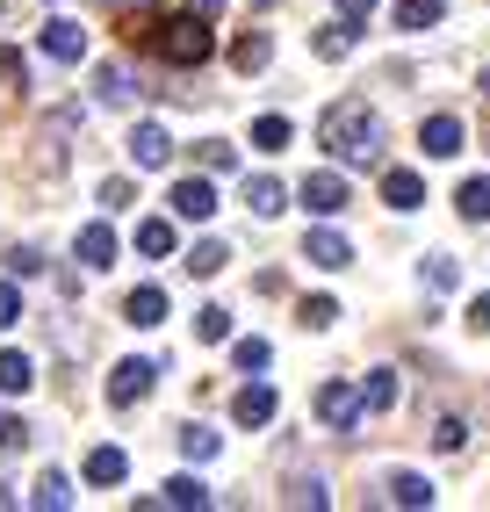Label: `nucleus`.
<instances>
[{"label":"nucleus","mask_w":490,"mask_h":512,"mask_svg":"<svg viewBox=\"0 0 490 512\" xmlns=\"http://www.w3.org/2000/svg\"><path fill=\"white\" fill-rule=\"evenodd\" d=\"M152 375H159L152 361H116V368H109V404H116V412H130V404L152 390Z\"/></svg>","instance_id":"423d86ee"},{"label":"nucleus","mask_w":490,"mask_h":512,"mask_svg":"<svg viewBox=\"0 0 490 512\" xmlns=\"http://www.w3.org/2000/svg\"><path fill=\"white\" fill-rule=\"evenodd\" d=\"M267 58H274V44L260 37V29H245V37L231 44V65H238V73H260V65H267Z\"/></svg>","instance_id":"b1692460"},{"label":"nucleus","mask_w":490,"mask_h":512,"mask_svg":"<svg viewBox=\"0 0 490 512\" xmlns=\"http://www.w3.org/2000/svg\"><path fill=\"white\" fill-rule=\"evenodd\" d=\"M130 159L145 166V174H159V166L173 159V138H166L159 123H137V130H130Z\"/></svg>","instance_id":"9d476101"},{"label":"nucleus","mask_w":490,"mask_h":512,"mask_svg":"<svg viewBox=\"0 0 490 512\" xmlns=\"http://www.w3.org/2000/svg\"><path fill=\"white\" fill-rule=\"evenodd\" d=\"M37 44H44V58H58V65H80V58H87V29H80L73 15H51Z\"/></svg>","instance_id":"20e7f679"},{"label":"nucleus","mask_w":490,"mask_h":512,"mask_svg":"<svg viewBox=\"0 0 490 512\" xmlns=\"http://www.w3.org/2000/svg\"><path fill=\"white\" fill-rule=\"evenodd\" d=\"M303 260L325 267V275H339V267H354V246H346L339 231H310V238H303Z\"/></svg>","instance_id":"6e6552de"},{"label":"nucleus","mask_w":490,"mask_h":512,"mask_svg":"<svg viewBox=\"0 0 490 512\" xmlns=\"http://www.w3.org/2000/svg\"><path fill=\"white\" fill-rule=\"evenodd\" d=\"M469 332H490V289H483V296L469 303Z\"/></svg>","instance_id":"79ce46f5"},{"label":"nucleus","mask_w":490,"mask_h":512,"mask_svg":"<svg viewBox=\"0 0 490 512\" xmlns=\"http://www.w3.org/2000/svg\"><path fill=\"white\" fill-rule=\"evenodd\" d=\"M123 476H130V455H123V448H94V455H87V484L109 491V484H123Z\"/></svg>","instance_id":"f3484780"},{"label":"nucleus","mask_w":490,"mask_h":512,"mask_svg":"<svg viewBox=\"0 0 490 512\" xmlns=\"http://www.w3.org/2000/svg\"><path fill=\"white\" fill-rule=\"evenodd\" d=\"M130 195H137V188H130L123 174H116V181H101V210H130Z\"/></svg>","instance_id":"4c0bfd02"},{"label":"nucleus","mask_w":490,"mask_h":512,"mask_svg":"<svg viewBox=\"0 0 490 512\" xmlns=\"http://www.w3.org/2000/svg\"><path fill=\"white\" fill-rule=\"evenodd\" d=\"M73 253H80V267H116V231L109 224H80Z\"/></svg>","instance_id":"9b49d317"},{"label":"nucleus","mask_w":490,"mask_h":512,"mask_svg":"<svg viewBox=\"0 0 490 512\" xmlns=\"http://www.w3.org/2000/svg\"><path fill=\"white\" fill-rule=\"evenodd\" d=\"M433 22H447V0H397V29H433Z\"/></svg>","instance_id":"6ab92c4d"},{"label":"nucleus","mask_w":490,"mask_h":512,"mask_svg":"<svg viewBox=\"0 0 490 512\" xmlns=\"http://www.w3.org/2000/svg\"><path fill=\"white\" fill-rule=\"evenodd\" d=\"M231 361H238L245 375H260V368L274 361V347H267V339H238V347H231Z\"/></svg>","instance_id":"2f4dec72"},{"label":"nucleus","mask_w":490,"mask_h":512,"mask_svg":"<svg viewBox=\"0 0 490 512\" xmlns=\"http://www.w3.org/2000/svg\"><path fill=\"white\" fill-rule=\"evenodd\" d=\"M483 94H490V73H483Z\"/></svg>","instance_id":"de8ad7c7"},{"label":"nucleus","mask_w":490,"mask_h":512,"mask_svg":"<svg viewBox=\"0 0 490 512\" xmlns=\"http://www.w3.org/2000/svg\"><path fill=\"white\" fill-rule=\"evenodd\" d=\"M318 138L346 159V166H382V123L368 101H332V109L318 116Z\"/></svg>","instance_id":"f257e3e1"},{"label":"nucleus","mask_w":490,"mask_h":512,"mask_svg":"<svg viewBox=\"0 0 490 512\" xmlns=\"http://www.w3.org/2000/svg\"><path fill=\"white\" fill-rule=\"evenodd\" d=\"M231 419H238V426H267V419H274V390H267V383H245V390L231 397Z\"/></svg>","instance_id":"ddd939ff"},{"label":"nucleus","mask_w":490,"mask_h":512,"mask_svg":"<svg viewBox=\"0 0 490 512\" xmlns=\"http://www.w3.org/2000/svg\"><path fill=\"white\" fill-rule=\"evenodd\" d=\"M123 318H130V325H145V332L166 325V289H152V282H145V289H130V296H123Z\"/></svg>","instance_id":"4468645a"},{"label":"nucleus","mask_w":490,"mask_h":512,"mask_svg":"<svg viewBox=\"0 0 490 512\" xmlns=\"http://www.w3.org/2000/svg\"><path fill=\"white\" fill-rule=\"evenodd\" d=\"M173 217H188V224H209V217H217V188H209L202 174H188V181H173Z\"/></svg>","instance_id":"39448f33"},{"label":"nucleus","mask_w":490,"mask_h":512,"mask_svg":"<svg viewBox=\"0 0 490 512\" xmlns=\"http://www.w3.org/2000/svg\"><path fill=\"white\" fill-rule=\"evenodd\" d=\"M382 202H390V210H418V202H426V181H418L411 166H390V174H382Z\"/></svg>","instance_id":"f8f14e48"},{"label":"nucleus","mask_w":490,"mask_h":512,"mask_svg":"<svg viewBox=\"0 0 490 512\" xmlns=\"http://www.w3.org/2000/svg\"><path fill=\"white\" fill-rule=\"evenodd\" d=\"M454 210H462L469 224H490V174H469L462 188H454Z\"/></svg>","instance_id":"dca6fc26"},{"label":"nucleus","mask_w":490,"mask_h":512,"mask_svg":"<svg viewBox=\"0 0 490 512\" xmlns=\"http://www.w3.org/2000/svg\"><path fill=\"white\" fill-rule=\"evenodd\" d=\"M354 29H361V22H332V29H318V37H310V51H318L325 65H339V58H354V44H361Z\"/></svg>","instance_id":"2eb2a0df"},{"label":"nucleus","mask_w":490,"mask_h":512,"mask_svg":"<svg viewBox=\"0 0 490 512\" xmlns=\"http://www.w3.org/2000/svg\"><path fill=\"white\" fill-rule=\"evenodd\" d=\"M181 455L188 462H209V455H217V433H209V426H181Z\"/></svg>","instance_id":"473e14b6"},{"label":"nucleus","mask_w":490,"mask_h":512,"mask_svg":"<svg viewBox=\"0 0 490 512\" xmlns=\"http://www.w3.org/2000/svg\"><path fill=\"white\" fill-rule=\"evenodd\" d=\"M188 8H195V15H217V8H224V0H188Z\"/></svg>","instance_id":"a18cd8bd"},{"label":"nucleus","mask_w":490,"mask_h":512,"mask_svg":"<svg viewBox=\"0 0 490 512\" xmlns=\"http://www.w3.org/2000/svg\"><path fill=\"white\" fill-rule=\"evenodd\" d=\"M29 383H37V361L29 354H0V397H22Z\"/></svg>","instance_id":"5701e85b"},{"label":"nucleus","mask_w":490,"mask_h":512,"mask_svg":"<svg viewBox=\"0 0 490 512\" xmlns=\"http://www.w3.org/2000/svg\"><path fill=\"white\" fill-rule=\"evenodd\" d=\"M433 448H440V455H462V448H469V426H462V419H440V426H433Z\"/></svg>","instance_id":"72a5a7b5"},{"label":"nucleus","mask_w":490,"mask_h":512,"mask_svg":"<svg viewBox=\"0 0 490 512\" xmlns=\"http://www.w3.org/2000/svg\"><path fill=\"white\" fill-rule=\"evenodd\" d=\"M145 44H152L166 65H202L209 51H217V37H209V15H195V8H188V15H173V22H159Z\"/></svg>","instance_id":"f03ea898"},{"label":"nucleus","mask_w":490,"mask_h":512,"mask_svg":"<svg viewBox=\"0 0 490 512\" xmlns=\"http://www.w3.org/2000/svg\"><path fill=\"white\" fill-rule=\"evenodd\" d=\"M426 282H433V289H454V282H462V260H454V253H433V260H426Z\"/></svg>","instance_id":"f704fd0d"},{"label":"nucleus","mask_w":490,"mask_h":512,"mask_svg":"<svg viewBox=\"0 0 490 512\" xmlns=\"http://www.w3.org/2000/svg\"><path fill=\"white\" fill-rule=\"evenodd\" d=\"M195 159H202V166H209V174H224V166H231V159H238V152H231V145H224V138H202V145H195Z\"/></svg>","instance_id":"c9c22d12"},{"label":"nucleus","mask_w":490,"mask_h":512,"mask_svg":"<svg viewBox=\"0 0 490 512\" xmlns=\"http://www.w3.org/2000/svg\"><path fill=\"white\" fill-rule=\"evenodd\" d=\"M94 94L109 101V109H130V101H137V87H130L123 65H101V73H94Z\"/></svg>","instance_id":"aec40b11"},{"label":"nucleus","mask_w":490,"mask_h":512,"mask_svg":"<svg viewBox=\"0 0 490 512\" xmlns=\"http://www.w3.org/2000/svg\"><path fill=\"white\" fill-rule=\"evenodd\" d=\"M289 138H296L289 116H260V123H253V145H260V152H289Z\"/></svg>","instance_id":"cd10ccee"},{"label":"nucleus","mask_w":490,"mask_h":512,"mask_svg":"<svg viewBox=\"0 0 490 512\" xmlns=\"http://www.w3.org/2000/svg\"><path fill=\"white\" fill-rule=\"evenodd\" d=\"M137 253H145V260H166V253H173V217H145V224H137Z\"/></svg>","instance_id":"4be33fe9"},{"label":"nucleus","mask_w":490,"mask_h":512,"mask_svg":"<svg viewBox=\"0 0 490 512\" xmlns=\"http://www.w3.org/2000/svg\"><path fill=\"white\" fill-rule=\"evenodd\" d=\"M303 210L310 217H339L346 210V174H310L303 181Z\"/></svg>","instance_id":"0eeeda50"},{"label":"nucleus","mask_w":490,"mask_h":512,"mask_svg":"<svg viewBox=\"0 0 490 512\" xmlns=\"http://www.w3.org/2000/svg\"><path fill=\"white\" fill-rule=\"evenodd\" d=\"M224 260H231V253L217 246V238H202V246L188 253V275H224Z\"/></svg>","instance_id":"c756f323"},{"label":"nucleus","mask_w":490,"mask_h":512,"mask_svg":"<svg viewBox=\"0 0 490 512\" xmlns=\"http://www.w3.org/2000/svg\"><path fill=\"white\" fill-rule=\"evenodd\" d=\"M22 440H29V426H22V419H0V448H22Z\"/></svg>","instance_id":"37998d69"},{"label":"nucleus","mask_w":490,"mask_h":512,"mask_svg":"<svg viewBox=\"0 0 490 512\" xmlns=\"http://www.w3.org/2000/svg\"><path fill=\"white\" fill-rule=\"evenodd\" d=\"M195 339H209V347L231 339V311H224V303H202V311H195Z\"/></svg>","instance_id":"c85d7f7f"},{"label":"nucleus","mask_w":490,"mask_h":512,"mask_svg":"<svg viewBox=\"0 0 490 512\" xmlns=\"http://www.w3.org/2000/svg\"><path fill=\"white\" fill-rule=\"evenodd\" d=\"M289 505H325V484H318V476H303V484H289Z\"/></svg>","instance_id":"ea45409f"},{"label":"nucleus","mask_w":490,"mask_h":512,"mask_svg":"<svg viewBox=\"0 0 490 512\" xmlns=\"http://www.w3.org/2000/svg\"><path fill=\"white\" fill-rule=\"evenodd\" d=\"M159 505H195V512H202V505H209V484H202V476H173V484L159 491Z\"/></svg>","instance_id":"bb28decb"},{"label":"nucleus","mask_w":490,"mask_h":512,"mask_svg":"<svg viewBox=\"0 0 490 512\" xmlns=\"http://www.w3.org/2000/svg\"><path fill=\"white\" fill-rule=\"evenodd\" d=\"M361 397H368V412H390V404H397V368H368Z\"/></svg>","instance_id":"a878e982"},{"label":"nucleus","mask_w":490,"mask_h":512,"mask_svg":"<svg viewBox=\"0 0 490 512\" xmlns=\"http://www.w3.org/2000/svg\"><path fill=\"white\" fill-rule=\"evenodd\" d=\"M418 152H426V159H454V152H462V123H454V116H426V123H418Z\"/></svg>","instance_id":"1a4fd4ad"},{"label":"nucleus","mask_w":490,"mask_h":512,"mask_svg":"<svg viewBox=\"0 0 490 512\" xmlns=\"http://www.w3.org/2000/svg\"><path fill=\"white\" fill-rule=\"evenodd\" d=\"M361 412H368V397H361V383H325V390H318V419H325L332 433H346V426H361Z\"/></svg>","instance_id":"7ed1b4c3"},{"label":"nucleus","mask_w":490,"mask_h":512,"mask_svg":"<svg viewBox=\"0 0 490 512\" xmlns=\"http://www.w3.org/2000/svg\"><path fill=\"white\" fill-rule=\"evenodd\" d=\"M8 267H15V275H44V253H37V246H15Z\"/></svg>","instance_id":"58836bf2"},{"label":"nucleus","mask_w":490,"mask_h":512,"mask_svg":"<svg viewBox=\"0 0 490 512\" xmlns=\"http://www.w3.org/2000/svg\"><path fill=\"white\" fill-rule=\"evenodd\" d=\"M29 505H44V512H65V505H73V484H65L58 469H44V476H37V491H29Z\"/></svg>","instance_id":"393cba45"},{"label":"nucleus","mask_w":490,"mask_h":512,"mask_svg":"<svg viewBox=\"0 0 490 512\" xmlns=\"http://www.w3.org/2000/svg\"><path fill=\"white\" fill-rule=\"evenodd\" d=\"M0 80H8V87H22V80H29V65H22V51H0Z\"/></svg>","instance_id":"a19ab883"},{"label":"nucleus","mask_w":490,"mask_h":512,"mask_svg":"<svg viewBox=\"0 0 490 512\" xmlns=\"http://www.w3.org/2000/svg\"><path fill=\"white\" fill-rule=\"evenodd\" d=\"M339 15H346V22H368V15H375V0H339Z\"/></svg>","instance_id":"c03bdc74"},{"label":"nucleus","mask_w":490,"mask_h":512,"mask_svg":"<svg viewBox=\"0 0 490 512\" xmlns=\"http://www.w3.org/2000/svg\"><path fill=\"white\" fill-rule=\"evenodd\" d=\"M8 325H22V289L0 282V332H8Z\"/></svg>","instance_id":"e433bc0d"},{"label":"nucleus","mask_w":490,"mask_h":512,"mask_svg":"<svg viewBox=\"0 0 490 512\" xmlns=\"http://www.w3.org/2000/svg\"><path fill=\"white\" fill-rule=\"evenodd\" d=\"M303 325H310V332H332V325H339V303H332V296H303Z\"/></svg>","instance_id":"7c9ffc66"},{"label":"nucleus","mask_w":490,"mask_h":512,"mask_svg":"<svg viewBox=\"0 0 490 512\" xmlns=\"http://www.w3.org/2000/svg\"><path fill=\"white\" fill-rule=\"evenodd\" d=\"M382 498L404 505V512H418V505H433V484H426V476H390V484H382Z\"/></svg>","instance_id":"412c9836"},{"label":"nucleus","mask_w":490,"mask_h":512,"mask_svg":"<svg viewBox=\"0 0 490 512\" xmlns=\"http://www.w3.org/2000/svg\"><path fill=\"white\" fill-rule=\"evenodd\" d=\"M245 210H253V217H282L289 210V195H282V181H245Z\"/></svg>","instance_id":"a211bd4d"},{"label":"nucleus","mask_w":490,"mask_h":512,"mask_svg":"<svg viewBox=\"0 0 490 512\" xmlns=\"http://www.w3.org/2000/svg\"><path fill=\"white\" fill-rule=\"evenodd\" d=\"M245 8H274V0H245Z\"/></svg>","instance_id":"49530a36"}]
</instances>
